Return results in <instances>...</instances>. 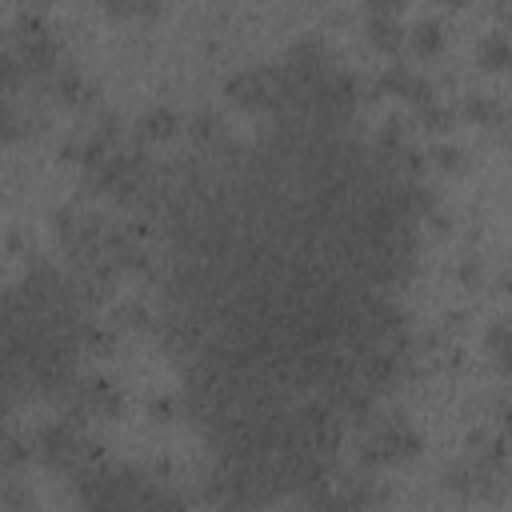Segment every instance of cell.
<instances>
[{
	"label": "cell",
	"mask_w": 512,
	"mask_h": 512,
	"mask_svg": "<svg viewBox=\"0 0 512 512\" xmlns=\"http://www.w3.org/2000/svg\"><path fill=\"white\" fill-rule=\"evenodd\" d=\"M364 36H368V44H372L376 52H384V56H396V52L408 44V28H400L396 16H368Z\"/></svg>",
	"instance_id": "cell-5"
},
{
	"label": "cell",
	"mask_w": 512,
	"mask_h": 512,
	"mask_svg": "<svg viewBox=\"0 0 512 512\" xmlns=\"http://www.w3.org/2000/svg\"><path fill=\"white\" fill-rule=\"evenodd\" d=\"M508 120H512V108H508Z\"/></svg>",
	"instance_id": "cell-17"
},
{
	"label": "cell",
	"mask_w": 512,
	"mask_h": 512,
	"mask_svg": "<svg viewBox=\"0 0 512 512\" xmlns=\"http://www.w3.org/2000/svg\"><path fill=\"white\" fill-rule=\"evenodd\" d=\"M380 92L384 96H400V100H408V104H428V100H436L432 96V84L420 76V72H412L408 64H388L384 68V76H380Z\"/></svg>",
	"instance_id": "cell-3"
},
{
	"label": "cell",
	"mask_w": 512,
	"mask_h": 512,
	"mask_svg": "<svg viewBox=\"0 0 512 512\" xmlns=\"http://www.w3.org/2000/svg\"><path fill=\"white\" fill-rule=\"evenodd\" d=\"M52 92H56V100L68 104V108H76V104H84V100L92 96V88H88V80H84L80 72H56Z\"/></svg>",
	"instance_id": "cell-10"
},
{
	"label": "cell",
	"mask_w": 512,
	"mask_h": 512,
	"mask_svg": "<svg viewBox=\"0 0 512 512\" xmlns=\"http://www.w3.org/2000/svg\"><path fill=\"white\" fill-rule=\"evenodd\" d=\"M444 44H448V28H444L440 20H420V24H412V28H408V48H412L420 60L440 56V52H444Z\"/></svg>",
	"instance_id": "cell-7"
},
{
	"label": "cell",
	"mask_w": 512,
	"mask_h": 512,
	"mask_svg": "<svg viewBox=\"0 0 512 512\" xmlns=\"http://www.w3.org/2000/svg\"><path fill=\"white\" fill-rule=\"evenodd\" d=\"M476 64L484 72H512V36L508 32H488L476 44Z\"/></svg>",
	"instance_id": "cell-6"
},
{
	"label": "cell",
	"mask_w": 512,
	"mask_h": 512,
	"mask_svg": "<svg viewBox=\"0 0 512 512\" xmlns=\"http://www.w3.org/2000/svg\"><path fill=\"white\" fill-rule=\"evenodd\" d=\"M436 4H448V8H464L468 0H436Z\"/></svg>",
	"instance_id": "cell-16"
},
{
	"label": "cell",
	"mask_w": 512,
	"mask_h": 512,
	"mask_svg": "<svg viewBox=\"0 0 512 512\" xmlns=\"http://www.w3.org/2000/svg\"><path fill=\"white\" fill-rule=\"evenodd\" d=\"M464 120H472L480 128H496L504 120V108L492 96H464Z\"/></svg>",
	"instance_id": "cell-11"
},
{
	"label": "cell",
	"mask_w": 512,
	"mask_h": 512,
	"mask_svg": "<svg viewBox=\"0 0 512 512\" xmlns=\"http://www.w3.org/2000/svg\"><path fill=\"white\" fill-rule=\"evenodd\" d=\"M36 456H40L48 468H56V472L76 468V460L84 456L80 424H72L68 416H60L56 424H44V428L36 432Z\"/></svg>",
	"instance_id": "cell-1"
},
{
	"label": "cell",
	"mask_w": 512,
	"mask_h": 512,
	"mask_svg": "<svg viewBox=\"0 0 512 512\" xmlns=\"http://www.w3.org/2000/svg\"><path fill=\"white\" fill-rule=\"evenodd\" d=\"M368 4V16H400L408 0H364Z\"/></svg>",
	"instance_id": "cell-15"
},
{
	"label": "cell",
	"mask_w": 512,
	"mask_h": 512,
	"mask_svg": "<svg viewBox=\"0 0 512 512\" xmlns=\"http://www.w3.org/2000/svg\"><path fill=\"white\" fill-rule=\"evenodd\" d=\"M112 20H152L160 16V0H100Z\"/></svg>",
	"instance_id": "cell-9"
},
{
	"label": "cell",
	"mask_w": 512,
	"mask_h": 512,
	"mask_svg": "<svg viewBox=\"0 0 512 512\" xmlns=\"http://www.w3.org/2000/svg\"><path fill=\"white\" fill-rule=\"evenodd\" d=\"M80 404H84L92 416H104V420H112V416H120V408H124V396H120V388H116L112 380L96 376V380H88V384H84V392H80Z\"/></svg>",
	"instance_id": "cell-4"
},
{
	"label": "cell",
	"mask_w": 512,
	"mask_h": 512,
	"mask_svg": "<svg viewBox=\"0 0 512 512\" xmlns=\"http://www.w3.org/2000/svg\"><path fill=\"white\" fill-rule=\"evenodd\" d=\"M416 120L428 128V132H444V128H452V108L448 104H436V100H428V104H420L416 108Z\"/></svg>",
	"instance_id": "cell-13"
},
{
	"label": "cell",
	"mask_w": 512,
	"mask_h": 512,
	"mask_svg": "<svg viewBox=\"0 0 512 512\" xmlns=\"http://www.w3.org/2000/svg\"><path fill=\"white\" fill-rule=\"evenodd\" d=\"M488 352L496 356L500 372L512 376V324H496V328H488Z\"/></svg>",
	"instance_id": "cell-12"
},
{
	"label": "cell",
	"mask_w": 512,
	"mask_h": 512,
	"mask_svg": "<svg viewBox=\"0 0 512 512\" xmlns=\"http://www.w3.org/2000/svg\"><path fill=\"white\" fill-rule=\"evenodd\" d=\"M432 160H436V168H444V172H460V168H464V152H460V148H452V144L436 148V152H432Z\"/></svg>",
	"instance_id": "cell-14"
},
{
	"label": "cell",
	"mask_w": 512,
	"mask_h": 512,
	"mask_svg": "<svg viewBox=\"0 0 512 512\" xmlns=\"http://www.w3.org/2000/svg\"><path fill=\"white\" fill-rule=\"evenodd\" d=\"M136 128H140L144 140H172V136L180 132V116H176L172 108H148V112L136 120Z\"/></svg>",
	"instance_id": "cell-8"
},
{
	"label": "cell",
	"mask_w": 512,
	"mask_h": 512,
	"mask_svg": "<svg viewBox=\"0 0 512 512\" xmlns=\"http://www.w3.org/2000/svg\"><path fill=\"white\" fill-rule=\"evenodd\" d=\"M420 432H412L408 424H384L372 440H368V448H364V460L368 464H404V460H412V456H420Z\"/></svg>",
	"instance_id": "cell-2"
}]
</instances>
